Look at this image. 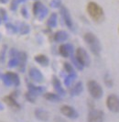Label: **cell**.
<instances>
[{
  "label": "cell",
  "mask_w": 119,
  "mask_h": 122,
  "mask_svg": "<svg viewBox=\"0 0 119 122\" xmlns=\"http://www.w3.org/2000/svg\"><path fill=\"white\" fill-rule=\"evenodd\" d=\"M60 14H61V17L63 18V21L65 25L69 28L72 30L73 29V22H72V19H71V14L69 12L68 8L65 7L64 6H60Z\"/></svg>",
  "instance_id": "9c48e42d"
},
{
  "label": "cell",
  "mask_w": 119,
  "mask_h": 122,
  "mask_svg": "<svg viewBox=\"0 0 119 122\" xmlns=\"http://www.w3.org/2000/svg\"><path fill=\"white\" fill-rule=\"evenodd\" d=\"M0 18L2 20H4V21H6L7 20V14H6V11L4 9V8H0Z\"/></svg>",
  "instance_id": "4316f807"
},
{
  "label": "cell",
  "mask_w": 119,
  "mask_h": 122,
  "mask_svg": "<svg viewBox=\"0 0 119 122\" xmlns=\"http://www.w3.org/2000/svg\"><path fill=\"white\" fill-rule=\"evenodd\" d=\"M87 88L92 97L94 99H99L103 96V88L102 86L94 80H90L87 83Z\"/></svg>",
  "instance_id": "3957f363"
},
{
  "label": "cell",
  "mask_w": 119,
  "mask_h": 122,
  "mask_svg": "<svg viewBox=\"0 0 119 122\" xmlns=\"http://www.w3.org/2000/svg\"><path fill=\"white\" fill-rule=\"evenodd\" d=\"M50 5L53 8H58V7H60V6H62L61 5V0H51Z\"/></svg>",
  "instance_id": "d4e9b609"
},
{
  "label": "cell",
  "mask_w": 119,
  "mask_h": 122,
  "mask_svg": "<svg viewBox=\"0 0 119 122\" xmlns=\"http://www.w3.org/2000/svg\"><path fill=\"white\" fill-rule=\"evenodd\" d=\"M64 69H65V71L69 73V74H75L72 65L70 64L69 62H64Z\"/></svg>",
  "instance_id": "cb8c5ba5"
},
{
  "label": "cell",
  "mask_w": 119,
  "mask_h": 122,
  "mask_svg": "<svg viewBox=\"0 0 119 122\" xmlns=\"http://www.w3.org/2000/svg\"><path fill=\"white\" fill-rule=\"evenodd\" d=\"M18 0H12L11 3H10V6H9L10 10H12V11H16L17 8H18Z\"/></svg>",
  "instance_id": "484cf974"
},
{
  "label": "cell",
  "mask_w": 119,
  "mask_h": 122,
  "mask_svg": "<svg viewBox=\"0 0 119 122\" xmlns=\"http://www.w3.org/2000/svg\"><path fill=\"white\" fill-rule=\"evenodd\" d=\"M104 118V115L102 110H90L88 114V122H103Z\"/></svg>",
  "instance_id": "ba28073f"
},
{
  "label": "cell",
  "mask_w": 119,
  "mask_h": 122,
  "mask_svg": "<svg viewBox=\"0 0 119 122\" xmlns=\"http://www.w3.org/2000/svg\"><path fill=\"white\" fill-rule=\"evenodd\" d=\"M1 107H1V105H0V109H1Z\"/></svg>",
  "instance_id": "e575fe53"
},
{
  "label": "cell",
  "mask_w": 119,
  "mask_h": 122,
  "mask_svg": "<svg viewBox=\"0 0 119 122\" xmlns=\"http://www.w3.org/2000/svg\"><path fill=\"white\" fill-rule=\"evenodd\" d=\"M21 14H22V16L24 18H29V13H28V10H27V8L25 6H23L21 8Z\"/></svg>",
  "instance_id": "83f0119b"
},
{
  "label": "cell",
  "mask_w": 119,
  "mask_h": 122,
  "mask_svg": "<svg viewBox=\"0 0 119 122\" xmlns=\"http://www.w3.org/2000/svg\"><path fill=\"white\" fill-rule=\"evenodd\" d=\"M32 9H33V13H34L35 17L39 18L40 20H41L45 18L48 15V12H49L47 7L39 1H37L33 4V8Z\"/></svg>",
  "instance_id": "5b68a950"
},
{
  "label": "cell",
  "mask_w": 119,
  "mask_h": 122,
  "mask_svg": "<svg viewBox=\"0 0 119 122\" xmlns=\"http://www.w3.org/2000/svg\"><path fill=\"white\" fill-rule=\"evenodd\" d=\"M59 52L62 57H65V58L70 57L72 54V52H73V47L71 46V44H69V43L62 44V45L60 46Z\"/></svg>",
  "instance_id": "8fae6325"
},
{
  "label": "cell",
  "mask_w": 119,
  "mask_h": 122,
  "mask_svg": "<svg viewBox=\"0 0 119 122\" xmlns=\"http://www.w3.org/2000/svg\"><path fill=\"white\" fill-rule=\"evenodd\" d=\"M52 84H53V86H54V88L58 91V93H60V94H64V91H63V89H62V87H61V85H60V82L58 80V78L53 77Z\"/></svg>",
  "instance_id": "d6986e66"
},
{
  "label": "cell",
  "mask_w": 119,
  "mask_h": 122,
  "mask_svg": "<svg viewBox=\"0 0 119 122\" xmlns=\"http://www.w3.org/2000/svg\"><path fill=\"white\" fill-rule=\"evenodd\" d=\"M60 112L62 115H64L67 117L70 118H76L78 117V113L77 111L74 109L72 107L68 106V105H64L60 107Z\"/></svg>",
  "instance_id": "30bf717a"
},
{
  "label": "cell",
  "mask_w": 119,
  "mask_h": 122,
  "mask_svg": "<svg viewBox=\"0 0 119 122\" xmlns=\"http://www.w3.org/2000/svg\"><path fill=\"white\" fill-rule=\"evenodd\" d=\"M106 106L108 109L114 113L119 112V97L116 95H110L106 99Z\"/></svg>",
  "instance_id": "52a82bcc"
},
{
  "label": "cell",
  "mask_w": 119,
  "mask_h": 122,
  "mask_svg": "<svg viewBox=\"0 0 119 122\" xmlns=\"http://www.w3.org/2000/svg\"><path fill=\"white\" fill-rule=\"evenodd\" d=\"M6 30H7V31H8L9 33H11V34L17 33L18 30V28H17L16 26H14L13 24H11V23H7V24L6 25Z\"/></svg>",
  "instance_id": "603a6c76"
},
{
  "label": "cell",
  "mask_w": 119,
  "mask_h": 122,
  "mask_svg": "<svg viewBox=\"0 0 119 122\" xmlns=\"http://www.w3.org/2000/svg\"><path fill=\"white\" fill-rule=\"evenodd\" d=\"M7 1L8 0H0V3L1 4H6V3H7Z\"/></svg>",
  "instance_id": "4dcf8cb0"
},
{
  "label": "cell",
  "mask_w": 119,
  "mask_h": 122,
  "mask_svg": "<svg viewBox=\"0 0 119 122\" xmlns=\"http://www.w3.org/2000/svg\"><path fill=\"white\" fill-rule=\"evenodd\" d=\"M5 51H6V46H5V48L3 47V50H2V51H1V56H0L1 61H3L4 58H5Z\"/></svg>",
  "instance_id": "f546056e"
},
{
  "label": "cell",
  "mask_w": 119,
  "mask_h": 122,
  "mask_svg": "<svg viewBox=\"0 0 119 122\" xmlns=\"http://www.w3.org/2000/svg\"><path fill=\"white\" fill-rule=\"evenodd\" d=\"M1 22H2V19H1V18H0V24H1Z\"/></svg>",
  "instance_id": "d6a6232c"
},
{
  "label": "cell",
  "mask_w": 119,
  "mask_h": 122,
  "mask_svg": "<svg viewBox=\"0 0 119 122\" xmlns=\"http://www.w3.org/2000/svg\"><path fill=\"white\" fill-rule=\"evenodd\" d=\"M4 100H5V102H6L9 107H11L12 108H15V109H17V110L19 109V105L17 103L16 99L14 98V97H13L12 95L6 97L4 98Z\"/></svg>",
  "instance_id": "5bb4252c"
},
{
  "label": "cell",
  "mask_w": 119,
  "mask_h": 122,
  "mask_svg": "<svg viewBox=\"0 0 119 122\" xmlns=\"http://www.w3.org/2000/svg\"><path fill=\"white\" fill-rule=\"evenodd\" d=\"M18 65V55L15 56V57H11L10 61L8 62V67L9 68H13L16 67Z\"/></svg>",
  "instance_id": "7402d4cb"
},
{
  "label": "cell",
  "mask_w": 119,
  "mask_h": 122,
  "mask_svg": "<svg viewBox=\"0 0 119 122\" xmlns=\"http://www.w3.org/2000/svg\"><path fill=\"white\" fill-rule=\"evenodd\" d=\"M3 82L6 86H9L11 85L18 86L20 84L18 75L17 73H13V72H8L5 75H3Z\"/></svg>",
  "instance_id": "8992f818"
},
{
  "label": "cell",
  "mask_w": 119,
  "mask_h": 122,
  "mask_svg": "<svg viewBox=\"0 0 119 122\" xmlns=\"http://www.w3.org/2000/svg\"><path fill=\"white\" fill-rule=\"evenodd\" d=\"M18 2H25V1H26V0H18Z\"/></svg>",
  "instance_id": "1f68e13d"
},
{
  "label": "cell",
  "mask_w": 119,
  "mask_h": 122,
  "mask_svg": "<svg viewBox=\"0 0 119 122\" xmlns=\"http://www.w3.org/2000/svg\"><path fill=\"white\" fill-rule=\"evenodd\" d=\"M45 98L49 100V101H51V102H58L60 101V97L58 95L56 94H52V93H47L45 96Z\"/></svg>",
  "instance_id": "ffe728a7"
},
{
  "label": "cell",
  "mask_w": 119,
  "mask_h": 122,
  "mask_svg": "<svg viewBox=\"0 0 119 122\" xmlns=\"http://www.w3.org/2000/svg\"><path fill=\"white\" fill-rule=\"evenodd\" d=\"M82 91H83V84L81 82H78L77 84L74 85L73 87H72L71 94L74 95V96H77V95H80Z\"/></svg>",
  "instance_id": "ac0fdd59"
},
{
  "label": "cell",
  "mask_w": 119,
  "mask_h": 122,
  "mask_svg": "<svg viewBox=\"0 0 119 122\" xmlns=\"http://www.w3.org/2000/svg\"><path fill=\"white\" fill-rule=\"evenodd\" d=\"M1 37H2V36H1V34H0V40H1Z\"/></svg>",
  "instance_id": "836d02e7"
},
{
  "label": "cell",
  "mask_w": 119,
  "mask_h": 122,
  "mask_svg": "<svg viewBox=\"0 0 119 122\" xmlns=\"http://www.w3.org/2000/svg\"><path fill=\"white\" fill-rule=\"evenodd\" d=\"M35 61L40 63L41 66H48L49 65V58L44 54H39L35 56Z\"/></svg>",
  "instance_id": "9a60e30c"
},
{
  "label": "cell",
  "mask_w": 119,
  "mask_h": 122,
  "mask_svg": "<svg viewBox=\"0 0 119 122\" xmlns=\"http://www.w3.org/2000/svg\"><path fill=\"white\" fill-rule=\"evenodd\" d=\"M0 122H3V121H0Z\"/></svg>",
  "instance_id": "8d00e7d4"
},
{
  "label": "cell",
  "mask_w": 119,
  "mask_h": 122,
  "mask_svg": "<svg viewBox=\"0 0 119 122\" xmlns=\"http://www.w3.org/2000/svg\"><path fill=\"white\" fill-rule=\"evenodd\" d=\"M118 33H119V29H118Z\"/></svg>",
  "instance_id": "d590c367"
},
{
  "label": "cell",
  "mask_w": 119,
  "mask_h": 122,
  "mask_svg": "<svg viewBox=\"0 0 119 122\" xmlns=\"http://www.w3.org/2000/svg\"><path fill=\"white\" fill-rule=\"evenodd\" d=\"M86 10L89 17L96 23H101L104 19V12L100 5L96 2H89L86 6Z\"/></svg>",
  "instance_id": "6da1fadb"
},
{
  "label": "cell",
  "mask_w": 119,
  "mask_h": 122,
  "mask_svg": "<svg viewBox=\"0 0 119 122\" xmlns=\"http://www.w3.org/2000/svg\"><path fill=\"white\" fill-rule=\"evenodd\" d=\"M68 38H69V35H68V33L64 30L57 31V32L54 34V40H55V41H57V42L65 41L68 40Z\"/></svg>",
  "instance_id": "4fadbf2b"
},
{
  "label": "cell",
  "mask_w": 119,
  "mask_h": 122,
  "mask_svg": "<svg viewBox=\"0 0 119 122\" xmlns=\"http://www.w3.org/2000/svg\"><path fill=\"white\" fill-rule=\"evenodd\" d=\"M104 81H105V84H106L108 86H112V80H111V78L109 77V75H108V74L105 75Z\"/></svg>",
  "instance_id": "f1b7e54d"
},
{
  "label": "cell",
  "mask_w": 119,
  "mask_h": 122,
  "mask_svg": "<svg viewBox=\"0 0 119 122\" xmlns=\"http://www.w3.org/2000/svg\"><path fill=\"white\" fill-rule=\"evenodd\" d=\"M75 59L77 61L83 66H89L90 65V57L87 51L83 48H78L76 51V54H75Z\"/></svg>",
  "instance_id": "277c9868"
},
{
  "label": "cell",
  "mask_w": 119,
  "mask_h": 122,
  "mask_svg": "<svg viewBox=\"0 0 119 122\" xmlns=\"http://www.w3.org/2000/svg\"><path fill=\"white\" fill-rule=\"evenodd\" d=\"M30 31V26L27 25L26 23H21L20 24V27H19V32L22 34V35H26L28 34Z\"/></svg>",
  "instance_id": "44dd1931"
},
{
  "label": "cell",
  "mask_w": 119,
  "mask_h": 122,
  "mask_svg": "<svg viewBox=\"0 0 119 122\" xmlns=\"http://www.w3.org/2000/svg\"><path fill=\"white\" fill-rule=\"evenodd\" d=\"M30 76L31 79L38 82V83H41L43 81V75L40 73V71H39L36 68H31L30 70Z\"/></svg>",
  "instance_id": "7c38bea8"
},
{
  "label": "cell",
  "mask_w": 119,
  "mask_h": 122,
  "mask_svg": "<svg viewBox=\"0 0 119 122\" xmlns=\"http://www.w3.org/2000/svg\"><path fill=\"white\" fill-rule=\"evenodd\" d=\"M47 25L50 28H55L57 26V14L52 13L47 21Z\"/></svg>",
  "instance_id": "e0dca14e"
},
{
  "label": "cell",
  "mask_w": 119,
  "mask_h": 122,
  "mask_svg": "<svg viewBox=\"0 0 119 122\" xmlns=\"http://www.w3.org/2000/svg\"><path fill=\"white\" fill-rule=\"evenodd\" d=\"M35 116L37 118H39V119H40V120H43V121H46V120L49 119V113L43 109L36 110Z\"/></svg>",
  "instance_id": "2e32d148"
},
{
  "label": "cell",
  "mask_w": 119,
  "mask_h": 122,
  "mask_svg": "<svg viewBox=\"0 0 119 122\" xmlns=\"http://www.w3.org/2000/svg\"><path fill=\"white\" fill-rule=\"evenodd\" d=\"M86 44L89 46L91 51L94 55H99L102 51V46L98 38L92 32H87L83 37Z\"/></svg>",
  "instance_id": "7a4b0ae2"
}]
</instances>
